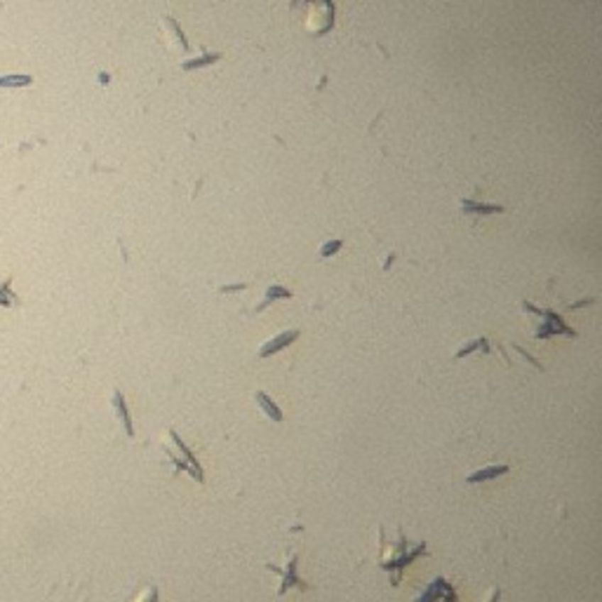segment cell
I'll use <instances>...</instances> for the list:
<instances>
[{"instance_id":"obj_7","label":"cell","mask_w":602,"mask_h":602,"mask_svg":"<svg viewBox=\"0 0 602 602\" xmlns=\"http://www.w3.org/2000/svg\"><path fill=\"white\" fill-rule=\"evenodd\" d=\"M496 600H499V589L492 591V598H489V602H496Z\"/></svg>"},{"instance_id":"obj_6","label":"cell","mask_w":602,"mask_h":602,"mask_svg":"<svg viewBox=\"0 0 602 602\" xmlns=\"http://www.w3.org/2000/svg\"><path fill=\"white\" fill-rule=\"evenodd\" d=\"M327 245H329V247H325V250L320 252L322 257H329V254H332V252H336L339 247H341V243H339V240H332V243H327Z\"/></svg>"},{"instance_id":"obj_5","label":"cell","mask_w":602,"mask_h":602,"mask_svg":"<svg viewBox=\"0 0 602 602\" xmlns=\"http://www.w3.org/2000/svg\"><path fill=\"white\" fill-rule=\"evenodd\" d=\"M254 398H257V403H259V407L263 410L268 414L270 419L273 421H283V412H280V407H278V405L270 400V398L263 393V390H257V393H254Z\"/></svg>"},{"instance_id":"obj_1","label":"cell","mask_w":602,"mask_h":602,"mask_svg":"<svg viewBox=\"0 0 602 602\" xmlns=\"http://www.w3.org/2000/svg\"><path fill=\"white\" fill-rule=\"evenodd\" d=\"M297 560H299V555L297 553H290V560H288V564H285V569H280V567H275L273 562H266V567L270 569V571H278V574H280V589H278V596H283L285 591L290 589V586H297V589H308V586L301 581V579L297 576Z\"/></svg>"},{"instance_id":"obj_2","label":"cell","mask_w":602,"mask_h":602,"mask_svg":"<svg viewBox=\"0 0 602 602\" xmlns=\"http://www.w3.org/2000/svg\"><path fill=\"white\" fill-rule=\"evenodd\" d=\"M168 433H170V438H172V440H175V445L179 447V452H182V454L186 456V464H188V466H191V471H193V478H195V480H198V483H202V466L198 464V459H195V456H193V452H191V449H188V447L184 445V440H182V438H179V435H177L175 431H172V428H170V431H168Z\"/></svg>"},{"instance_id":"obj_4","label":"cell","mask_w":602,"mask_h":602,"mask_svg":"<svg viewBox=\"0 0 602 602\" xmlns=\"http://www.w3.org/2000/svg\"><path fill=\"white\" fill-rule=\"evenodd\" d=\"M510 469L506 464H499V466H485V469H480L478 473H473V476L466 478V483H483V480H492L496 476H503V473H508Z\"/></svg>"},{"instance_id":"obj_3","label":"cell","mask_w":602,"mask_h":602,"mask_svg":"<svg viewBox=\"0 0 602 602\" xmlns=\"http://www.w3.org/2000/svg\"><path fill=\"white\" fill-rule=\"evenodd\" d=\"M297 336H299V329H290V332L278 334V336L273 339V341H268L266 346H261V349H259V356H261V358H266V356H270V353H275V351L285 349V346L295 341Z\"/></svg>"}]
</instances>
